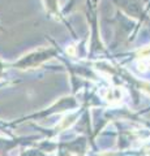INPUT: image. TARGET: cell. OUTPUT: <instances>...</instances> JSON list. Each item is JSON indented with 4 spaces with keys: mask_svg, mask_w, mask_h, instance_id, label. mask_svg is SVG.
<instances>
[{
    "mask_svg": "<svg viewBox=\"0 0 150 156\" xmlns=\"http://www.w3.org/2000/svg\"><path fill=\"white\" fill-rule=\"evenodd\" d=\"M149 56H150V47L144 48V50H141L138 52V58H141V60H144V58H146Z\"/></svg>",
    "mask_w": 150,
    "mask_h": 156,
    "instance_id": "cell-1",
    "label": "cell"
}]
</instances>
